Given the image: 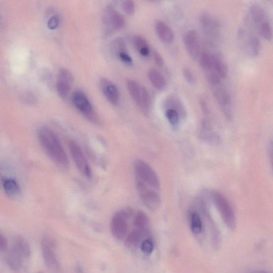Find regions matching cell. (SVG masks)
<instances>
[{"instance_id":"1","label":"cell","mask_w":273,"mask_h":273,"mask_svg":"<svg viewBox=\"0 0 273 273\" xmlns=\"http://www.w3.org/2000/svg\"><path fill=\"white\" fill-rule=\"evenodd\" d=\"M38 136L42 148L53 162L61 167H67L69 165L68 157L54 132L43 127L38 131Z\"/></svg>"},{"instance_id":"2","label":"cell","mask_w":273,"mask_h":273,"mask_svg":"<svg viewBox=\"0 0 273 273\" xmlns=\"http://www.w3.org/2000/svg\"><path fill=\"white\" fill-rule=\"evenodd\" d=\"M212 200L227 227L234 230L236 226V219L234 210L225 196L218 191L211 194Z\"/></svg>"},{"instance_id":"3","label":"cell","mask_w":273,"mask_h":273,"mask_svg":"<svg viewBox=\"0 0 273 273\" xmlns=\"http://www.w3.org/2000/svg\"><path fill=\"white\" fill-rule=\"evenodd\" d=\"M137 180L157 191H160L161 184L159 178L155 170L143 160H138L134 164Z\"/></svg>"},{"instance_id":"4","label":"cell","mask_w":273,"mask_h":273,"mask_svg":"<svg viewBox=\"0 0 273 273\" xmlns=\"http://www.w3.org/2000/svg\"><path fill=\"white\" fill-rule=\"evenodd\" d=\"M129 93L138 107L144 113H148L151 106V100L148 91L134 80H127Z\"/></svg>"},{"instance_id":"5","label":"cell","mask_w":273,"mask_h":273,"mask_svg":"<svg viewBox=\"0 0 273 273\" xmlns=\"http://www.w3.org/2000/svg\"><path fill=\"white\" fill-rule=\"evenodd\" d=\"M132 215L131 210L126 209L116 213L112 218L110 222L111 232L116 240H123L127 235L128 230L127 220Z\"/></svg>"},{"instance_id":"6","label":"cell","mask_w":273,"mask_h":273,"mask_svg":"<svg viewBox=\"0 0 273 273\" xmlns=\"http://www.w3.org/2000/svg\"><path fill=\"white\" fill-rule=\"evenodd\" d=\"M137 191L143 204L151 211H156L161 205V197L158 191L136 180Z\"/></svg>"},{"instance_id":"7","label":"cell","mask_w":273,"mask_h":273,"mask_svg":"<svg viewBox=\"0 0 273 273\" xmlns=\"http://www.w3.org/2000/svg\"><path fill=\"white\" fill-rule=\"evenodd\" d=\"M68 149L72 158L77 168L84 176L90 178L92 176V170L88 161L78 143L74 141L68 143Z\"/></svg>"},{"instance_id":"8","label":"cell","mask_w":273,"mask_h":273,"mask_svg":"<svg viewBox=\"0 0 273 273\" xmlns=\"http://www.w3.org/2000/svg\"><path fill=\"white\" fill-rule=\"evenodd\" d=\"M103 22L109 31L120 30L125 25V19L113 6L109 5L105 9Z\"/></svg>"},{"instance_id":"9","label":"cell","mask_w":273,"mask_h":273,"mask_svg":"<svg viewBox=\"0 0 273 273\" xmlns=\"http://www.w3.org/2000/svg\"><path fill=\"white\" fill-rule=\"evenodd\" d=\"M220 85L214 86V95L219 104L224 115L229 120H232L233 116L230 95L225 87Z\"/></svg>"},{"instance_id":"10","label":"cell","mask_w":273,"mask_h":273,"mask_svg":"<svg viewBox=\"0 0 273 273\" xmlns=\"http://www.w3.org/2000/svg\"><path fill=\"white\" fill-rule=\"evenodd\" d=\"M74 106L81 113L92 120H96V115L92 103L87 96L81 92H76L72 96Z\"/></svg>"},{"instance_id":"11","label":"cell","mask_w":273,"mask_h":273,"mask_svg":"<svg viewBox=\"0 0 273 273\" xmlns=\"http://www.w3.org/2000/svg\"><path fill=\"white\" fill-rule=\"evenodd\" d=\"M73 81V76L71 72L65 68L60 70L56 87L59 95L62 99H65L68 95Z\"/></svg>"},{"instance_id":"12","label":"cell","mask_w":273,"mask_h":273,"mask_svg":"<svg viewBox=\"0 0 273 273\" xmlns=\"http://www.w3.org/2000/svg\"><path fill=\"white\" fill-rule=\"evenodd\" d=\"M184 45L190 57L197 59L200 55V46L199 35L197 31L192 30L186 32L184 36Z\"/></svg>"},{"instance_id":"13","label":"cell","mask_w":273,"mask_h":273,"mask_svg":"<svg viewBox=\"0 0 273 273\" xmlns=\"http://www.w3.org/2000/svg\"><path fill=\"white\" fill-rule=\"evenodd\" d=\"M198 204L203 215H204L206 218L209 225H210V226L211 227L213 246L215 248H218L220 244V234L214 222L211 214H210V211H209L207 202L204 200V198L202 197L199 198Z\"/></svg>"},{"instance_id":"14","label":"cell","mask_w":273,"mask_h":273,"mask_svg":"<svg viewBox=\"0 0 273 273\" xmlns=\"http://www.w3.org/2000/svg\"><path fill=\"white\" fill-rule=\"evenodd\" d=\"M199 136L203 141L213 146L218 145L221 142L219 135L213 129L211 124L205 119L202 121Z\"/></svg>"},{"instance_id":"15","label":"cell","mask_w":273,"mask_h":273,"mask_svg":"<svg viewBox=\"0 0 273 273\" xmlns=\"http://www.w3.org/2000/svg\"><path fill=\"white\" fill-rule=\"evenodd\" d=\"M200 22L203 29L209 36H218L220 24L218 19L208 13H203L200 16Z\"/></svg>"},{"instance_id":"16","label":"cell","mask_w":273,"mask_h":273,"mask_svg":"<svg viewBox=\"0 0 273 273\" xmlns=\"http://www.w3.org/2000/svg\"><path fill=\"white\" fill-rule=\"evenodd\" d=\"M41 249L47 267L52 271H58L60 269V264L55 253V249L41 243Z\"/></svg>"},{"instance_id":"17","label":"cell","mask_w":273,"mask_h":273,"mask_svg":"<svg viewBox=\"0 0 273 273\" xmlns=\"http://www.w3.org/2000/svg\"><path fill=\"white\" fill-rule=\"evenodd\" d=\"M100 85L102 92L107 100L112 104L117 105L120 101V93L116 85L105 78L101 80Z\"/></svg>"},{"instance_id":"18","label":"cell","mask_w":273,"mask_h":273,"mask_svg":"<svg viewBox=\"0 0 273 273\" xmlns=\"http://www.w3.org/2000/svg\"><path fill=\"white\" fill-rule=\"evenodd\" d=\"M26 261L22 256L12 248L7 253L6 263L14 272H19L24 270Z\"/></svg>"},{"instance_id":"19","label":"cell","mask_w":273,"mask_h":273,"mask_svg":"<svg viewBox=\"0 0 273 273\" xmlns=\"http://www.w3.org/2000/svg\"><path fill=\"white\" fill-rule=\"evenodd\" d=\"M156 32L160 39L166 44H171L174 34L170 27L163 21H157L155 25Z\"/></svg>"},{"instance_id":"20","label":"cell","mask_w":273,"mask_h":273,"mask_svg":"<svg viewBox=\"0 0 273 273\" xmlns=\"http://www.w3.org/2000/svg\"><path fill=\"white\" fill-rule=\"evenodd\" d=\"M22 256L26 261H29L32 255L30 244L24 237L18 236L14 241L11 247Z\"/></svg>"},{"instance_id":"21","label":"cell","mask_w":273,"mask_h":273,"mask_svg":"<svg viewBox=\"0 0 273 273\" xmlns=\"http://www.w3.org/2000/svg\"><path fill=\"white\" fill-rule=\"evenodd\" d=\"M166 109H172L176 110L179 114L181 119H184L187 116L186 110L184 104L179 98L174 95H171L167 98L164 103Z\"/></svg>"},{"instance_id":"22","label":"cell","mask_w":273,"mask_h":273,"mask_svg":"<svg viewBox=\"0 0 273 273\" xmlns=\"http://www.w3.org/2000/svg\"><path fill=\"white\" fill-rule=\"evenodd\" d=\"M5 194L12 199H17L21 195V189L17 182L12 178H7L2 182Z\"/></svg>"},{"instance_id":"23","label":"cell","mask_w":273,"mask_h":273,"mask_svg":"<svg viewBox=\"0 0 273 273\" xmlns=\"http://www.w3.org/2000/svg\"><path fill=\"white\" fill-rule=\"evenodd\" d=\"M149 79L154 87L159 90H164L167 82L164 76L156 69H151L148 73Z\"/></svg>"},{"instance_id":"24","label":"cell","mask_w":273,"mask_h":273,"mask_svg":"<svg viewBox=\"0 0 273 273\" xmlns=\"http://www.w3.org/2000/svg\"><path fill=\"white\" fill-rule=\"evenodd\" d=\"M189 220L193 234L195 235H200L204 229V225L200 214L197 211H191L189 214Z\"/></svg>"},{"instance_id":"25","label":"cell","mask_w":273,"mask_h":273,"mask_svg":"<svg viewBox=\"0 0 273 273\" xmlns=\"http://www.w3.org/2000/svg\"><path fill=\"white\" fill-rule=\"evenodd\" d=\"M250 14L252 20L258 26L260 27L265 21L268 20L267 13L260 5H254L250 9Z\"/></svg>"},{"instance_id":"26","label":"cell","mask_w":273,"mask_h":273,"mask_svg":"<svg viewBox=\"0 0 273 273\" xmlns=\"http://www.w3.org/2000/svg\"><path fill=\"white\" fill-rule=\"evenodd\" d=\"M146 233L141 230H135L130 233L125 240V246L129 249H134L143 242V239Z\"/></svg>"},{"instance_id":"27","label":"cell","mask_w":273,"mask_h":273,"mask_svg":"<svg viewBox=\"0 0 273 273\" xmlns=\"http://www.w3.org/2000/svg\"><path fill=\"white\" fill-rule=\"evenodd\" d=\"M134 223L137 230L146 233H148L150 226V220L149 217L144 212H138L136 214Z\"/></svg>"},{"instance_id":"28","label":"cell","mask_w":273,"mask_h":273,"mask_svg":"<svg viewBox=\"0 0 273 273\" xmlns=\"http://www.w3.org/2000/svg\"><path fill=\"white\" fill-rule=\"evenodd\" d=\"M214 71L221 79L226 78L228 73V68L226 62L219 55L216 54L214 55Z\"/></svg>"},{"instance_id":"29","label":"cell","mask_w":273,"mask_h":273,"mask_svg":"<svg viewBox=\"0 0 273 273\" xmlns=\"http://www.w3.org/2000/svg\"><path fill=\"white\" fill-rule=\"evenodd\" d=\"M215 54L204 52L199 55V63L206 73L214 71Z\"/></svg>"},{"instance_id":"30","label":"cell","mask_w":273,"mask_h":273,"mask_svg":"<svg viewBox=\"0 0 273 273\" xmlns=\"http://www.w3.org/2000/svg\"><path fill=\"white\" fill-rule=\"evenodd\" d=\"M133 43L143 57H148L150 54V50L148 43L142 37L136 36L133 38Z\"/></svg>"},{"instance_id":"31","label":"cell","mask_w":273,"mask_h":273,"mask_svg":"<svg viewBox=\"0 0 273 273\" xmlns=\"http://www.w3.org/2000/svg\"><path fill=\"white\" fill-rule=\"evenodd\" d=\"M166 118L174 129L179 127L181 117L176 110L172 109H166L165 111Z\"/></svg>"},{"instance_id":"32","label":"cell","mask_w":273,"mask_h":273,"mask_svg":"<svg viewBox=\"0 0 273 273\" xmlns=\"http://www.w3.org/2000/svg\"><path fill=\"white\" fill-rule=\"evenodd\" d=\"M258 29L264 38L269 41L272 40L273 36L272 28L269 20L265 21L258 27Z\"/></svg>"},{"instance_id":"33","label":"cell","mask_w":273,"mask_h":273,"mask_svg":"<svg viewBox=\"0 0 273 273\" xmlns=\"http://www.w3.org/2000/svg\"><path fill=\"white\" fill-rule=\"evenodd\" d=\"M249 47L251 52L255 56L260 54L261 50V44L260 39L257 37H252L249 40Z\"/></svg>"},{"instance_id":"34","label":"cell","mask_w":273,"mask_h":273,"mask_svg":"<svg viewBox=\"0 0 273 273\" xmlns=\"http://www.w3.org/2000/svg\"><path fill=\"white\" fill-rule=\"evenodd\" d=\"M111 47L114 53L117 55L120 53L127 52V48H126L127 47L122 39H117L114 40Z\"/></svg>"},{"instance_id":"35","label":"cell","mask_w":273,"mask_h":273,"mask_svg":"<svg viewBox=\"0 0 273 273\" xmlns=\"http://www.w3.org/2000/svg\"><path fill=\"white\" fill-rule=\"evenodd\" d=\"M141 249L143 253L150 255L155 249V244L150 239L144 240L141 243Z\"/></svg>"},{"instance_id":"36","label":"cell","mask_w":273,"mask_h":273,"mask_svg":"<svg viewBox=\"0 0 273 273\" xmlns=\"http://www.w3.org/2000/svg\"><path fill=\"white\" fill-rule=\"evenodd\" d=\"M122 8L128 15H132L135 11V4L132 1H125L122 3Z\"/></svg>"},{"instance_id":"37","label":"cell","mask_w":273,"mask_h":273,"mask_svg":"<svg viewBox=\"0 0 273 273\" xmlns=\"http://www.w3.org/2000/svg\"><path fill=\"white\" fill-rule=\"evenodd\" d=\"M183 73L186 81L191 85H195L196 79L194 75L190 69L185 68L183 70Z\"/></svg>"},{"instance_id":"38","label":"cell","mask_w":273,"mask_h":273,"mask_svg":"<svg viewBox=\"0 0 273 273\" xmlns=\"http://www.w3.org/2000/svg\"><path fill=\"white\" fill-rule=\"evenodd\" d=\"M59 19L57 16H53L48 20V27L51 30H55L58 27Z\"/></svg>"},{"instance_id":"39","label":"cell","mask_w":273,"mask_h":273,"mask_svg":"<svg viewBox=\"0 0 273 273\" xmlns=\"http://www.w3.org/2000/svg\"><path fill=\"white\" fill-rule=\"evenodd\" d=\"M117 56L125 64L127 65L132 64V59L127 52L120 53Z\"/></svg>"},{"instance_id":"40","label":"cell","mask_w":273,"mask_h":273,"mask_svg":"<svg viewBox=\"0 0 273 273\" xmlns=\"http://www.w3.org/2000/svg\"><path fill=\"white\" fill-rule=\"evenodd\" d=\"M8 247V240H7L4 235L0 233V252L6 251Z\"/></svg>"},{"instance_id":"41","label":"cell","mask_w":273,"mask_h":273,"mask_svg":"<svg viewBox=\"0 0 273 273\" xmlns=\"http://www.w3.org/2000/svg\"><path fill=\"white\" fill-rule=\"evenodd\" d=\"M153 57L154 59H155V61L157 64V65L159 67H162L164 65V60L163 58L162 57V56L160 55V54L157 52H155L153 54Z\"/></svg>"},{"instance_id":"42","label":"cell","mask_w":273,"mask_h":273,"mask_svg":"<svg viewBox=\"0 0 273 273\" xmlns=\"http://www.w3.org/2000/svg\"><path fill=\"white\" fill-rule=\"evenodd\" d=\"M23 99L25 100V101L29 103H34V102H36V98H35L34 96L31 93L26 94V95L25 94Z\"/></svg>"},{"instance_id":"43","label":"cell","mask_w":273,"mask_h":273,"mask_svg":"<svg viewBox=\"0 0 273 273\" xmlns=\"http://www.w3.org/2000/svg\"><path fill=\"white\" fill-rule=\"evenodd\" d=\"M75 271L76 273H85L80 265L77 266V267H76Z\"/></svg>"},{"instance_id":"44","label":"cell","mask_w":273,"mask_h":273,"mask_svg":"<svg viewBox=\"0 0 273 273\" xmlns=\"http://www.w3.org/2000/svg\"><path fill=\"white\" fill-rule=\"evenodd\" d=\"M249 273H270L268 272L264 271H257L251 272Z\"/></svg>"},{"instance_id":"45","label":"cell","mask_w":273,"mask_h":273,"mask_svg":"<svg viewBox=\"0 0 273 273\" xmlns=\"http://www.w3.org/2000/svg\"><path fill=\"white\" fill-rule=\"evenodd\" d=\"M38 273H45L43 272H39Z\"/></svg>"}]
</instances>
